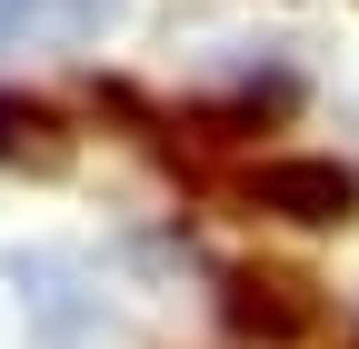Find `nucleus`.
<instances>
[{
  "mask_svg": "<svg viewBox=\"0 0 359 349\" xmlns=\"http://www.w3.org/2000/svg\"><path fill=\"white\" fill-rule=\"evenodd\" d=\"M120 20V0H11L0 11V40L11 50H90Z\"/></svg>",
  "mask_w": 359,
  "mask_h": 349,
  "instance_id": "3",
  "label": "nucleus"
},
{
  "mask_svg": "<svg viewBox=\"0 0 359 349\" xmlns=\"http://www.w3.org/2000/svg\"><path fill=\"white\" fill-rule=\"evenodd\" d=\"M0 170H30V180H60V170H70V130H60L50 100L0 90Z\"/></svg>",
  "mask_w": 359,
  "mask_h": 349,
  "instance_id": "4",
  "label": "nucleus"
},
{
  "mask_svg": "<svg viewBox=\"0 0 359 349\" xmlns=\"http://www.w3.org/2000/svg\"><path fill=\"white\" fill-rule=\"evenodd\" d=\"M230 329L240 339H269V349H290V339H309V320H320V289H309L299 270H230Z\"/></svg>",
  "mask_w": 359,
  "mask_h": 349,
  "instance_id": "2",
  "label": "nucleus"
},
{
  "mask_svg": "<svg viewBox=\"0 0 359 349\" xmlns=\"http://www.w3.org/2000/svg\"><path fill=\"white\" fill-rule=\"evenodd\" d=\"M0 11H11V0H0Z\"/></svg>",
  "mask_w": 359,
  "mask_h": 349,
  "instance_id": "5",
  "label": "nucleus"
},
{
  "mask_svg": "<svg viewBox=\"0 0 359 349\" xmlns=\"http://www.w3.org/2000/svg\"><path fill=\"white\" fill-rule=\"evenodd\" d=\"M240 200L269 210V220H290V230H339V220H359V170H339V160H269V170H250Z\"/></svg>",
  "mask_w": 359,
  "mask_h": 349,
  "instance_id": "1",
  "label": "nucleus"
}]
</instances>
